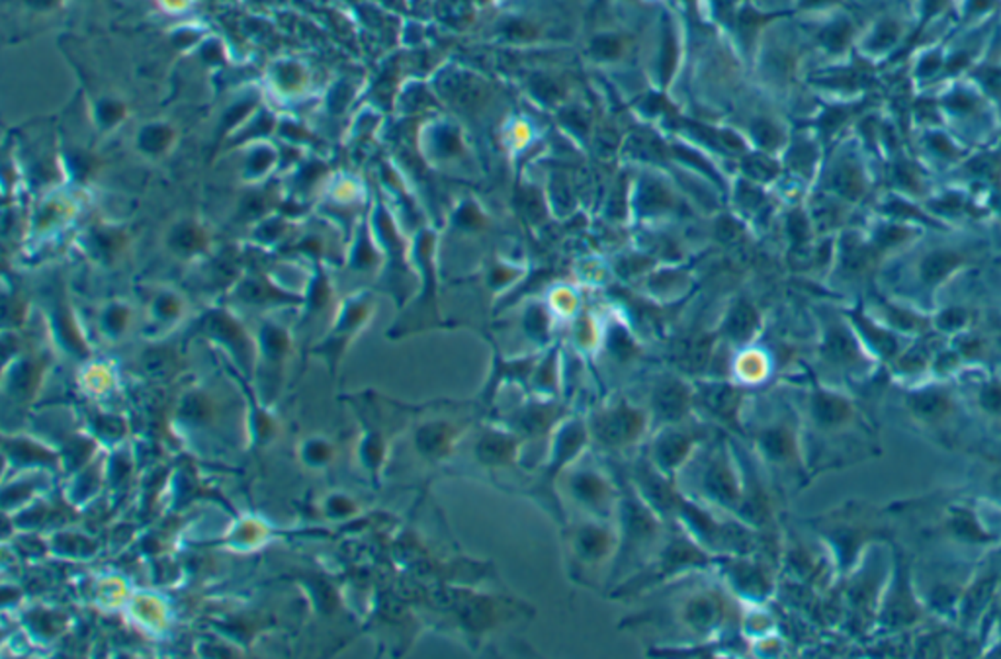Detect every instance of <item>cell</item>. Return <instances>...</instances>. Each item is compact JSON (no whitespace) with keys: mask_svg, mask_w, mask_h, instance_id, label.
<instances>
[{"mask_svg":"<svg viewBox=\"0 0 1001 659\" xmlns=\"http://www.w3.org/2000/svg\"><path fill=\"white\" fill-rule=\"evenodd\" d=\"M645 607L620 622L655 638L650 654L722 655L750 652L741 634L743 605L710 569L695 571L642 597Z\"/></svg>","mask_w":1001,"mask_h":659,"instance_id":"cell-1","label":"cell"},{"mask_svg":"<svg viewBox=\"0 0 1001 659\" xmlns=\"http://www.w3.org/2000/svg\"><path fill=\"white\" fill-rule=\"evenodd\" d=\"M767 473L774 492L791 487L804 472L800 419L791 399L771 391H751L745 405L741 437Z\"/></svg>","mask_w":1001,"mask_h":659,"instance_id":"cell-2","label":"cell"},{"mask_svg":"<svg viewBox=\"0 0 1001 659\" xmlns=\"http://www.w3.org/2000/svg\"><path fill=\"white\" fill-rule=\"evenodd\" d=\"M675 482L685 497L736 516L743 480L731 434L718 430L714 437L702 442L693 458L676 473Z\"/></svg>","mask_w":1001,"mask_h":659,"instance_id":"cell-3","label":"cell"},{"mask_svg":"<svg viewBox=\"0 0 1001 659\" xmlns=\"http://www.w3.org/2000/svg\"><path fill=\"white\" fill-rule=\"evenodd\" d=\"M616 466L620 470V482H623V494H620V503L614 518L618 532V550L604 595L612 587L626 581L634 573H638L644 566H647V562L664 546L671 526V521H666L634 489V485L626 478L623 464L616 462Z\"/></svg>","mask_w":1001,"mask_h":659,"instance_id":"cell-4","label":"cell"},{"mask_svg":"<svg viewBox=\"0 0 1001 659\" xmlns=\"http://www.w3.org/2000/svg\"><path fill=\"white\" fill-rule=\"evenodd\" d=\"M591 451L604 460L628 462L636 456L654 430L644 403L628 389L606 391L583 411Z\"/></svg>","mask_w":1001,"mask_h":659,"instance_id":"cell-5","label":"cell"},{"mask_svg":"<svg viewBox=\"0 0 1001 659\" xmlns=\"http://www.w3.org/2000/svg\"><path fill=\"white\" fill-rule=\"evenodd\" d=\"M556 494L570 516H587L614 523L623 482L616 462L595 451H585L556 480Z\"/></svg>","mask_w":1001,"mask_h":659,"instance_id":"cell-6","label":"cell"},{"mask_svg":"<svg viewBox=\"0 0 1001 659\" xmlns=\"http://www.w3.org/2000/svg\"><path fill=\"white\" fill-rule=\"evenodd\" d=\"M559 540L570 581L604 595L618 550L616 525L587 516H570L559 525Z\"/></svg>","mask_w":1001,"mask_h":659,"instance_id":"cell-7","label":"cell"},{"mask_svg":"<svg viewBox=\"0 0 1001 659\" xmlns=\"http://www.w3.org/2000/svg\"><path fill=\"white\" fill-rule=\"evenodd\" d=\"M462 448L468 451L474 472L493 485H506V492L525 497L532 473L523 466V442L511 429L495 419L484 417L470 430Z\"/></svg>","mask_w":1001,"mask_h":659,"instance_id":"cell-8","label":"cell"},{"mask_svg":"<svg viewBox=\"0 0 1001 659\" xmlns=\"http://www.w3.org/2000/svg\"><path fill=\"white\" fill-rule=\"evenodd\" d=\"M712 564L714 556L700 548L679 525L671 521L664 546L647 562V566L634 573L626 581L612 587L606 597L612 601H640L661 587L690 576V573L710 569Z\"/></svg>","mask_w":1001,"mask_h":659,"instance_id":"cell-9","label":"cell"},{"mask_svg":"<svg viewBox=\"0 0 1001 659\" xmlns=\"http://www.w3.org/2000/svg\"><path fill=\"white\" fill-rule=\"evenodd\" d=\"M448 599L460 632L475 648L499 628L527 621L534 614L525 601L501 593H479L458 587Z\"/></svg>","mask_w":1001,"mask_h":659,"instance_id":"cell-10","label":"cell"},{"mask_svg":"<svg viewBox=\"0 0 1001 659\" xmlns=\"http://www.w3.org/2000/svg\"><path fill=\"white\" fill-rule=\"evenodd\" d=\"M718 430L720 429L710 425L708 420L693 415L685 420H679V423L654 429L640 452L661 473L675 480L676 473L683 470L687 462L698 451V446L714 437Z\"/></svg>","mask_w":1001,"mask_h":659,"instance_id":"cell-11","label":"cell"},{"mask_svg":"<svg viewBox=\"0 0 1001 659\" xmlns=\"http://www.w3.org/2000/svg\"><path fill=\"white\" fill-rule=\"evenodd\" d=\"M630 394L636 396L652 417L654 429L679 423L695 413V382L681 372L664 370L642 377Z\"/></svg>","mask_w":1001,"mask_h":659,"instance_id":"cell-12","label":"cell"},{"mask_svg":"<svg viewBox=\"0 0 1001 659\" xmlns=\"http://www.w3.org/2000/svg\"><path fill=\"white\" fill-rule=\"evenodd\" d=\"M771 558L763 554L718 556L712 571L728 587L743 607L765 605L777 591V571Z\"/></svg>","mask_w":1001,"mask_h":659,"instance_id":"cell-13","label":"cell"},{"mask_svg":"<svg viewBox=\"0 0 1001 659\" xmlns=\"http://www.w3.org/2000/svg\"><path fill=\"white\" fill-rule=\"evenodd\" d=\"M376 310V300L372 292L360 290L350 293L346 300L338 303L336 315L329 331L321 336V341L309 350V355L321 358L327 364L331 376L336 374L338 364L343 362L348 346L357 339L358 333L370 324Z\"/></svg>","mask_w":1001,"mask_h":659,"instance_id":"cell-14","label":"cell"},{"mask_svg":"<svg viewBox=\"0 0 1001 659\" xmlns=\"http://www.w3.org/2000/svg\"><path fill=\"white\" fill-rule=\"evenodd\" d=\"M695 413L710 425L741 437L743 413L751 391L734 380L707 376L695 377Z\"/></svg>","mask_w":1001,"mask_h":659,"instance_id":"cell-15","label":"cell"},{"mask_svg":"<svg viewBox=\"0 0 1001 659\" xmlns=\"http://www.w3.org/2000/svg\"><path fill=\"white\" fill-rule=\"evenodd\" d=\"M194 331L206 336L214 345L221 346L223 353L233 362H237L239 372H243L250 380L255 377L257 339H252L245 325L237 319V315L225 310V307L208 310L194 324Z\"/></svg>","mask_w":1001,"mask_h":659,"instance_id":"cell-16","label":"cell"},{"mask_svg":"<svg viewBox=\"0 0 1001 659\" xmlns=\"http://www.w3.org/2000/svg\"><path fill=\"white\" fill-rule=\"evenodd\" d=\"M336 310L338 305H335V288L331 278L323 260H317L315 271L305 286L302 315L298 325H295V333H298L307 350H312L321 341V336L329 331Z\"/></svg>","mask_w":1001,"mask_h":659,"instance_id":"cell-17","label":"cell"},{"mask_svg":"<svg viewBox=\"0 0 1001 659\" xmlns=\"http://www.w3.org/2000/svg\"><path fill=\"white\" fill-rule=\"evenodd\" d=\"M292 348V333L280 321L266 319L257 333V364L255 380L264 401H274L282 377H284L286 360Z\"/></svg>","mask_w":1001,"mask_h":659,"instance_id":"cell-18","label":"cell"},{"mask_svg":"<svg viewBox=\"0 0 1001 659\" xmlns=\"http://www.w3.org/2000/svg\"><path fill=\"white\" fill-rule=\"evenodd\" d=\"M229 298L243 307L252 310H274V307H292L303 303V293H293L282 288L278 280L262 269H245L241 278L229 290Z\"/></svg>","mask_w":1001,"mask_h":659,"instance_id":"cell-19","label":"cell"},{"mask_svg":"<svg viewBox=\"0 0 1001 659\" xmlns=\"http://www.w3.org/2000/svg\"><path fill=\"white\" fill-rule=\"evenodd\" d=\"M802 417L804 423H810L814 430L836 432L851 423L853 405L836 391L815 388L802 399Z\"/></svg>","mask_w":1001,"mask_h":659,"instance_id":"cell-20","label":"cell"},{"mask_svg":"<svg viewBox=\"0 0 1001 659\" xmlns=\"http://www.w3.org/2000/svg\"><path fill=\"white\" fill-rule=\"evenodd\" d=\"M211 231L196 218H180L165 233V247L175 259L202 260L211 252Z\"/></svg>","mask_w":1001,"mask_h":659,"instance_id":"cell-21","label":"cell"},{"mask_svg":"<svg viewBox=\"0 0 1001 659\" xmlns=\"http://www.w3.org/2000/svg\"><path fill=\"white\" fill-rule=\"evenodd\" d=\"M186 314V300L173 288H157L147 302V333L161 336L175 329Z\"/></svg>","mask_w":1001,"mask_h":659,"instance_id":"cell-22","label":"cell"},{"mask_svg":"<svg viewBox=\"0 0 1001 659\" xmlns=\"http://www.w3.org/2000/svg\"><path fill=\"white\" fill-rule=\"evenodd\" d=\"M280 159H282L280 149L274 143L266 142V139L247 143L243 145V157H241V163H239V175H241V180L247 186L262 185V182H266L278 171Z\"/></svg>","mask_w":1001,"mask_h":659,"instance_id":"cell-23","label":"cell"},{"mask_svg":"<svg viewBox=\"0 0 1001 659\" xmlns=\"http://www.w3.org/2000/svg\"><path fill=\"white\" fill-rule=\"evenodd\" d=\"M178 143V130L171 122L165 120H151L144 125H139L135 132L133 145L141 157L149 161H159L166 157L168 153L175 149Z\"/></svg>","mask_w":1001,"mask_h":659,"instance_id":"cell-24","label":"cell"},{"mask_svg":"<svg viewBox=\"0 0 1001 659\" xmlns=\"http://www.w3.org/2000/svg\"><path fill=\"white\" fill-rule=\"evenodd\" d=\"M128 233L122 228L108 226V223H101V226H92L82 237L84 249L89 255L96 259L98 262L110 264L122 257V252L128 247Z\"/></svg>","mask_w":1001,"mask_h":659,"instance_id":"cell-25","label":"cell"},{"mask_svg":"<svg viewBox=\"0 0 1001 659\" xmlns=\"http://www.w3.org/2000/svg\"><path fill=\"white\" fill-rule=\"evenodd\" d=\"M910 411L923 423H939L953 411V399L939 388H925L908 396Z\"/></svg>","mask_w":1001,"mask_h":659,"instance_id":"cell-26","label":"cell"},{"mask_svg":"<svg viewBox=\"0 0 1001 659\" xmlns=\"http://www.w3.org/2000/svg\"><path fill=\"white\" fill-rule=\"evenodd\" d=\"M53 317V331L59 336L61 343L67 345L69 350H73L75 355H87V345L82 341V335L79 331V325L75 321V314L67 305L65 300H58L51 310Z\"/></svg>","mask_w":1001,"mask_h":659,"instance_id":"cell-27","label":"cell"},{"mask_svg":"<svg viewBox=\"0 0 1001 659\" xmlns=\"http://www.w3.org/2000/svg\"><path fill=\"white\" fill-rule=\"evenodd\" d=\"M132 307L123 302H110L106 303L101 312H98V331H101L106 339L116 341L122 339L125 331L132 325Z\"/></svg>","mask_w":1001,"mask_h":659,"instance_id":"cell-28","label":"cell"},{"mask_svg":"<svg viewBox=\"0 0 1001 659\" xmlns=\"http://www.w3.org/2000/svg\"><path fill=\"white\" fill-rule=\"evenodd\" d=\"M757 312L747 302H738L731 312L726 317V335L729 341L734 343H745L751 339V335L757 329Z\"/></svg>","mask_w":1001,"mask_h":659,"instance_id":"cell-29","label":"cell"},{"mask_svg":"<svg viewBox=\"0 0 1001 659\" xmlns=\"http://www.w3.org/2000/svg\"><path fill=\"white\" fill-rule=\"evenodd\" d=\"M961 264V255L954 250H932L920 264V274L925 284H937L947 278Z\"/></svg>","mask_w":1001,"mask_h":659,"instance_id":"cell-30","label":"cell"},{"mask_svg":"<svg viewBox=\"0 0 1001 659\" xmlns=\"http://www.w3.org/2000/svg\"><path fill=\"white\" fill-rule=\"evenodd\" d=\"M292 233H293L292 219L288 216H282L276 212L266 216L264 219H261L259 223L252 226V237H255V241L262 247L286 241L290 239Z\"/></svg>","mask_w":1001,"mask_h":659,"instance_id":"cell-31","label":"cell"},{"mask_svg":"<svg viewBox=\"0 0 1001 659\" xmlns=\"http://www.w3.org/2000/svg\"><path fill=\"white\" fill-rule=\"evenodd\" d=\"M824 356L831 364L845 367V364H853L858 358V348L847 331L831 329L824 345Z\"/></svg>","mask_w":1001,"mask_h":659,"instance_id":"cell-32","label":"cell"},{"mask_svg":"<svg viewBox=\"0 0 1001 659\" xmlns=\"http://www.w3.org/2000/svg\"><path fill=\"white\" fill-rule=\"evenodd\" d=\"M947 528H949V532L953 537H956L958 540H963V542L978 544V542H990L992 540V537L978 523V518L966 509H954L953 515L949 516Z\"/></svg>","mask_w":1001,"mask_h":659,"instance_id":"cell-33","label":"cell"},{"mask_svg":"<svg viewBox=\"0 0 1001 659\" xmlns=\"http://www.w3.org/2000/svg\"><path fill=\"white\" fill-rule=\"evenodd\" d=\"M41 376V362L34 356L22 358L18 367H14V377H12V391L16 396H30V391L36 389V384Z\"/></svg>","mask_w":1001,"mask_h":659,"instance_id":"cell-34","label":"cell"},{"mask_svg":"<svg viewBox=\"0 0 1001 659\" xmlns=\"http://www.w3.org/2000/svg\"><path fill=\"white\" fill-rule=\"evenodd\" d=\"M831 186H834L841 196H847V198L851 200L858 198L865 190L861 173H858L851 165H843L837 168L834 178H831Z\"/></svg>","mask_w":1001,"mask_h":659,"instance_id":"cell-35","label":"cell"},{"mask_svg":"<svg viewBox=\"0 0 1001 659\" xmlns=\"http://www.w3.org/2000/svg\"><path fill=\"white\" fill-rule=\"evenodd\" d=\"M290 73H292V69L284 67V69H282V71L272 79V89H274V92H276L278 96L295 98V96H300V94L303 92L305 84H307V82H305V80H307L305 75L300 71L298 67H295L293 75H290Z\"/></svg>","mask_w":1001,"mask_h":659,"instance_id":"cell-36","label":"cell"},{"mask_svg":"<svg viewBox=\"0 0 1001 659\" xmlns=\"http://www.w3.org/2000/svg\"><path fill=\"white\" fill-rule=\"evenodd\" d=\"M302 458L305 460V464L312 466V468L325 466L333 460V446L327 441L312 439V441H307L303 444Z\"/></svg>","mask_w":1001,"mask_h":659,"instance_id":"cell-37","label":"cell"},{"mask_svg":"<svg viewBox=\"0 0 1001 659\" xmlns=\"http://www.w3.org/2000/svg\"><path fill=\"white\" fill-rule=\"evenodd\" d=\"M858 325L863 327V331H865V335H867V339H868L874 346L879 348V353H880V355H884V356H892V355L896 353L898 345H896V339H894V336H892L890 333H884V331H880V329H877V327H872V325L868 324V321H865V319H858Z\"/></svg>","mask_w":1001,"mask_h":659,"instance_id":"cell-38","label":"cell"},{"mask_svg":"<svg viewBox=\"0 0 1001 659\" xmlns=\"http://www.w3.org/2000/svg\"><path fill=\"white\" fill-rule=\"evenodd\" d=\"M980 408L990 415H1001V382H990L980 389Z\"/></svg>","mask_w":1001,"mask_h":659,"instance_id":"cell-39","label":"cell"},{"mask_svg":"<svg viewBox=\"0 0 1001 659\" xmlns=\"http://www.w3.org/2000/svg\"><path fill=\"white\" fill-rule=\"evenodd\" d=\"M966 324V312L958 310V307H951V310L942 312L937 319V325L944 331H954V329H961L963 325Z\"/></svg>","mask_w":1001,"mask_h":659,"instance_id":"cell-40","label":"cell"},{"mask_svg":"<svg viewBox=\"0 0 1001 659\" xmlns=\"http://www.w3.org/2000/svg\"><path fill=\"white\" fill-rule=\"evenodd\" d=\"M929 142H932V145H933V149H935V151H939V153H944V155H949V153H953V147H951V143H949V142H947V139H944L942 135H933L932 139H929Z\"/></svg>","mask_w":1001,"mask_h":659,"instance_id":"cell-41","label":"cell"},{"mask_svg":"<svg viewBox=\"0 0 1001 659\" xmlns=\"http://www.w3.org/2000/svg\"><path fill=\"white\" fill-rule=\"evenodd\" d=\"M190 0H161V5L171 12H182L188 6Z\"/></svg>","mask_w":1001,"mask_h":659,"instance_id":"cell-42","label":"cell"},{"mask_svg":"<svg viewBox=\"0 0 1001 659\" xmlns=\"http://www.w3.org/2000/svg\"><path fill=\"white\" fill-rule=\"evenodd\" d=\"M951 106H953L954 110H966V108H970V98H966V96H954V101H953Z\"/></svg>","mask_w":1001,"mask_h":659,"instance_id":"cell-43","label":"cell"},{"mask_svg":"<svg viewBox=\"0 0 1001 659\" xmlns=\"http://www.w3.org/2000/svg\"><path fill=\"white\" fill-rule=\"evenodd\" d=\"M994 492H996V495L1001 499V473L996 475V480H994Z\"/></svg>","mask_w":1001,"mask_h":659,"instance_id":"cell-44","label":"cell"},{"mask_svg":"<svg viewBox=\"0 0 1001 659\" xmlns=\"http://www.w3.org/2000/svg\"><path fill=\"white\" fill-rule=\"evenodd\" d=\"M999 348H1001V336H999Z\"/></svg>","mask_w":1001,"mask_h":659,"instance_id":"cell-45","label":"cell"}]
</instances>
